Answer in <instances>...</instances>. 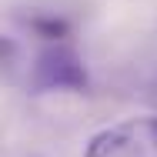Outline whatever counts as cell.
I'll return each instance as SVG.
<instances>
[{
    "label": "cell",
    "instance_id": "cell-1",
    "mask_svg": "<svg viewBox=\"0 0 157 157\" xmlns=\"http://www.w3.org/2000/svg\"><path fill=\"white\" fill-rule=\"evenodd\" d=\"M84 157H157V114L127 117L97 130Z\"/></svg>",
    "mask_w": 157,
    "mask_h": 157
},
{
    "label": "cell",
    "instance_id": "cell-2",
    "mask_svg": "<svg viewBox=\"0 0 157 157\" xmlns=\"http://www.w3.org/2000/svg\"><path fill=\"white\" fill-rule=\"evenodd\" d=\"M30 87L37 94H47V90H87V70L77 57V50L67 47V44H50L33 63Z\"/></svg>",
    "mask_w": 157,
    "mask_h": 157
}]
</instances>
